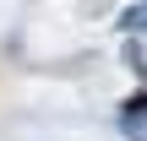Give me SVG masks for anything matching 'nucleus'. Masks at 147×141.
Here are the masks:
<instances>
[{
	"mask_svg": "<svg viewBox=\"0 0 147 141\" xmlns=\"http://www.w3.org/2000/svg\"><path fill=\"white\" fill-rule=\"evenodd\" d=\"M120 120H125V130H131L136 141H147V92L125 103V114H120Z\"/></svg>",
	"mask_w": 147,
	"mask_h": 141,
	"instance_id": "nucleus-1",
	"label": "nucleus"
},
{
	"mask_svg": "<svg viewBox=\"0 0 147 141\" xmlns=\"http://www.w3.org/2000/svg\"><path fill=\"white\" fill-rule=\"evenodd\" d=\"M120 27H125L131 38H136V33H147V0H136V5H131V11L120 16Z\"/></svg>",
	"mask_w": 147,
	"mask_h": 141,
	"instance_id": "nucleus-2",
	"label": "nucleus"
},
{
	"mask_svg": "<svg viewBox=\"0 0 147 141\" xmlns=\"http://www.w3.org/2000/svg\"><path fill=\"white\" fill-rule=\"evenodd\" d=\"M125 65L147 76V43H136V38H131V49H125Z\"/></svg>",
	"mask_w": 147,
	"mask_h": 141,
	"instance_id": "nucleus-3",
	"label": "nucleus"
}]
</instances>
